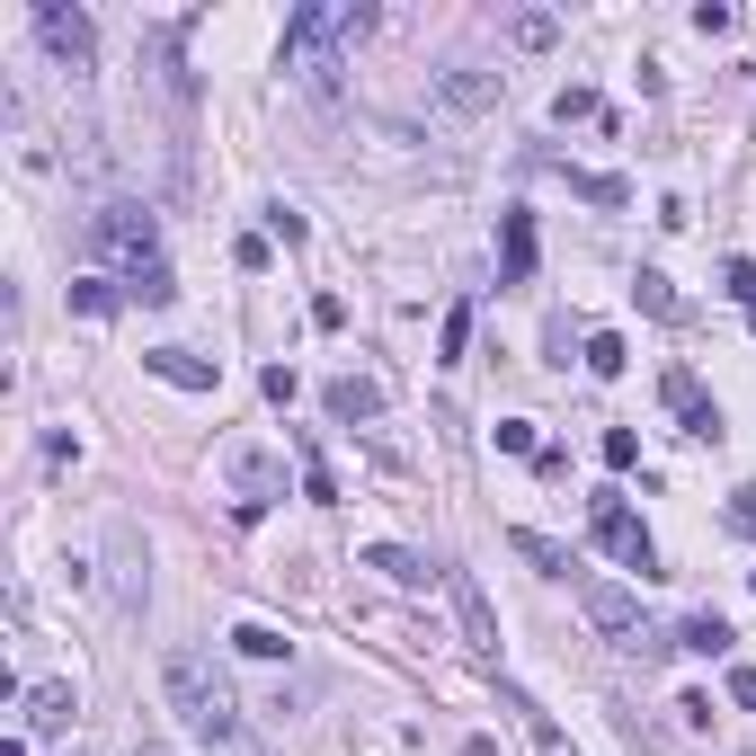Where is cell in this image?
<instances>
[{"instance_id": "4dcf8cb0", "label": "cell", "mask_w": 756, "mask_h": 756, "mask_svg": "<svg viewBox=\"0 0 756 756\" xmlns=\"http://www.w3.org/2000/svg\"><path fill=\"white\" fill-rule=\"evenodd\" d=\"M730 525H738V534H756V490H730Z\"/></svg>"}, {"instance_id": "ac0fdd59", "label": "cell", "mask_w": 756, "mask_h": 756, "mask_svg": "<svg viewBox=\"0 0 756 756\" xmlns=\"http://www.w3.org/2000/svg\"><path fill=\"white\" fill-rule=\"evenodd\" d=\"M232 650H241V659H286V632H267V624H232Z\"/></svg>"}, {"instance_id": "4fadbf2b", "label": "cell", "mask_w": 756, "mask_h": 756, "mask_svg": "<svg viewBox=\"0 0 756 756\" xmlns=\"http://www.w3.org/2000/svg\"><path fill=\"white\" fill-rule=\"evenodd\" d=\"M632 303H641L650 321H685V294L659 277V267H641V277H632Z\"/></svg>"}, {"instance_id": "f1b7e54d", "label": "cell", "mask_w": 756, "mask_h": 756, "mask_svg": "<svg viewBox=\"0 0 756 756\" xmlns=\"http://www.w3.org/2000/svg\"><path fill=\"white\" fill-rule=\"evenodd\" d=\"M553 116H561V125H579V116H596V90H561V98H553Z\"/></svg>"}, {"instance_id": "9c48e42d", "label": "cell", "mask_w": 756, "mask_h": 756, "mask_svg": "<svg viewBox=\"0 0 756 756\" xmlns=\"http://www.w3.org/2000/svg\"><path fill=\"white\" fill-rule=\"evenodd\" d=\"M232 480H241L232 516H267V499H277V463H267V454H232Z\"/></svg>"}, {"instance_id": "5b68a950", "label": "cell", "mask_w": 756, "mask_h": 756, "mask_svg": "<svg viewBox=\"0 0 756 756\" xmlns=\"http://www.w3.org/2000/svg\"><path fill=\"white\" fill-rule=\"evenodd\" d=\"M36 36H45V54L62 62V72H90V62H98V27H90V10L36 0Z\"/></svg>"}, {"instance_id": "603a6c76", "label": "cell", "mask_w": 756, "mask_h": 756, "mask_svg": "<svg viewBox=\"0 0 756 756\" xmlns=\"http://www.w3.org/2000/svg\"><path fill=\"white\" fill-rule=\"evenodd\" d=\"M72 312L107 321V312H116V286H107V277H81V286H72Z\"/></svg>"}, {"instance_id": "5bb4252c", "label": "cell", "mask_w": 756, "mask_h": 756, "mask_svg": "<svg viewBox=\"0 0 756 756\" xmlns=\"http://www.w3.org/2000/svg\"><path fill=\"white\" fill-rule=\"evenodd\" d=\"M62 721H72V685H36V695H27V730L54 738Z\"/></svg>"}, {"instance_id": "44dd1931", "label": "cell", "mask_w": 756, "mask_h": 756, "mask_svg": "<svg viewBox=\"0 0 756 756\" xmlns=\"http://www.w3.org/2000/svg\"><path fill=\"white\" fill-rule=\"evenodd\" d=\"M303 499H321V508L338 499V480H329V463H321V445H312V437H303Z\"/></svg>"}, {"instance_id": "9a60e30c", "label": "cell", "mask_w": 756, "mask_h": 756, "mask_svg": "<svg viewBox=\"0 0 756 756\" xmlns=\"http://www.w3.org/2000/svg\"><path fill=\"white\" fill-rule=\"evenodd\" d=\"M365 570H383V579H400V588H428V579H437L419 553H400V543H374V553H365Z\"/></svg>"}, {"instance_id": "7c38bea8", "label": "cell", "mask_w": 756, "mask_h": 756, "mask_svg": "<svg viewBox=\"0 0 756 756\" xmlns=\"http://www.w3.org/2000/svg\"><path fill=\"white\" fill-rule=\"evenodd\" d=\"M508 553H516V561H534L543 579H579V570H570V553H561L553 534H525V525H516V534H508Z\"/></svg>"}, {"instance_id": "d6a6232c", "label": "cell", "mask_w": 756, "mask_h": 756, "mask_svg": "<svg viewBox=\"0 0 756 756\" xmlns=\"http://www.w3.org/2000/svg\"><path fill=\"white\" fill-rule=\"evenodd\" d=\"M133 756H170V747H161V738H143V747H133Z\"/></svg>"}, {"instance_id": "8fae6325", "label": "cell", "mask_w": 756, "mask_h": 756, "mask_svg": "<svg viewBox=\"0 0 756 756\" xmlns=\"http://www.w3.org/2000/svg\"><path fill=\"white\" fill-rule=\"evenodd\" d=\"M374 409H383V383H365V374H338L329 383V419L357 428V419H374Z\"/></svg>"}, {"instance_id": "2e32d148", "label": "cell", "mask_w": 756, "mask_h": 756, "mask_svg": "<svg viewBox=\"0 0 756 756\" xmlns=\"http://www.w3.org/2000/svg\"><path fill=\"white\" fill-rule=\"evenodd\" d=\"M685 650H703V659H730V624H721V614H695V624H685Z\"/></svg>"}, {"instance_id": "8992f818", "label": "cell", "mask_w": 756, "mask_h": 756, "mask_svg": "<svg viewBox=\"0 0 756 756\" xmlns=\"http://www.w3.org/2000/svg\"><path fill=\"white\" fill-rule=\"evenodd\" d=\"M659 400H667L676 419H685V437H703V445H721V409L703 400V383H695V365H667V374H659Z\"/></svg>"}, {"instance_id": "52a82bcc", "label": "cell", "mask_w": 756, "mask_h": 756, "mask_svg": "<svg viewBox=\"0 0 756 756\" xmlns=\"http://www.w3.org/2000/svg\"><path fill=\"white\" fill-rule=\"evenodd\" d=\"M579 605H588V624H596V632H614V641H641V605H632L624 588H614V579H588V570H579Z\"/></svg>"}, {"instance_id": "d6986e66", "label": "cell", "mask_w": 756, "mask_h": 756, "mask_svg": "<svg viewBox=\"0 0 756 756\" xmlns=\"http://www.w3.org/2000/svg\"><path fill=\"white\" fill-rule=\"evenodd\" d=\"M125 294H133V303H170V294H178L170 258H161V267H143V277H125Z\"/></svg>"}, {"instance_id": "4316f807", "label": "cell", "mask_w": 756, "mask_h": 756, "mask_svg": "<svg viewBox=\"0 0 756 756\" xmlns=\"http://www.w3.org/2000/svg\"><path fill=\"white\" fill-rule=\"evenodd\" d=\"M490 445H499V454H534V419H499Z\"/></svg>"}, {"instance_id": "e0dca14e", "label": "cell", "mask_w": 756, "mask_h": 756, "mask_svg": "<svg viewBox=\"0 0 756 756\" xmlns=\"http://www.w3.org/2000/svg\"><path fill=\"white\" fill-rule=\"evenodd\" d=\"M570 187H579L588 205H632V187H624V178H605V170H570Z\"/></svg>"}, {"instance_id": "7a4b0ae2", "label": "cell", "mask_w": 756, "mask_h": 756, "mask_svg": "<svg viewBox=\"0 0 756 756\" xmlns=\"http://www.w3.org/2000/svg\"><path fill=\"white\" fill-rule=\"evenodd\" d=\"M374 27V10H294L286 19V72H312V81H329L338 72V45H357Z\"/></svg>"}, {"instance_id": "30bf717a", "label": "cell", "mask_w": 756, "mask_h": 756, "mask_svg": "<svg viewBox=\"0 0 756 756\" xmlns=\"http://www.w3.org/2000/svg\"><path fill=\"white\" fill-rule=\"evenodd\" d=\"M161 383H178V392H214V365H205V357H187V348H152L143 357Z\"/></svg>"}, {"instance_id": "6da1fadb", "label": "cell", "mask_w": 756, "mask_h": 756, "mask_svg": "<svg viewBox=\"0 0 756 756\" xmlns=\"http://www.w3.org/2000/svg\"><path fill=\"white\" fill-rule=\"evenodd\" d=\"M161 695H170V712L205 738V756H241V747H249V721H241V703H232V685L205 667L196 650H170V659H161Z\"/></svg>"}, {"instance_id": "277c9868", "label": "cell", "mask_w": 756, "mask_h": 756, "mask_svg": "<svg viewBox=\"0 0 756 756\" xmlns=\"http://www.w3.org/2000/svg\"><path fill=\"white\" fill-rule=\"evenodd\" d=\"M90 241H98L107 258H125V277L161 267V232H152V214H143V205H107V214L90 223Z\"/></svg>"}, {"instance_id": "d4e9b609", "label": "cell", "mask_w": 756, "mask_h": 756, "mask_svg": "<svg viewBox=\"0 0 756 756\" xmlns=\"http://www.w3.org/2000/svg\"><path fill=\"white\" fill-rule=\"evenodd\" d=\"M588 374H624V338H614V329L588 338Z\"/></svg>"}, {"instance_id": "3957f363", "label": "cell", "mask_w": 756, "mask_h": 756, "mask_svg": "<svg viewBox=\"0 0 756 756\" xmlns=\"http://www.w3.org/2000/svg\"><path fill=\"white\" fill-rule=\"evenodd\" d=\"M588 534H596V543H605V553L624 561L632 579H659V553H650V534H641V516H632L624 499H614V490H596V508H588Z\"/></svg>"}, {"instance_id": "484cf974", "label": "cell", "mask_w": 756, "mask_h": 756, "mask_svg": "<svg viewBox=\"0 0 756 756\" xmlns=\"http://www.w3.org/2000/svg\"><path fill=\"white\" fill-rule=\"evenodd\" d=\"M437 348H445V365H454V357H463V348H472V312H463V303H454V312H445V329H437Z\"/></svg>"}, {"instance_id": "1f68e13d", "label": "cell", "mask_w": 756, "mask_h": 756, "mask_svg": "<svg viewBox=\"0 0 756 756\" xmlns=\"http://www.w3.org/2000/svg\"><path fill=\"white\" fill-rule=\"evenodd\" d=\"M730 703H756V667H730Z\"/></svg>"}, {"instance_id": "ffe728a7", "label": "cell", "mask_w": 756, "mask_h": 756, "mask_svg": "<svg viewBox=\"0 0 756 756\" xmlns=\"http://www.w3.org/2000/svg\"><path fill=\"white\" fill-rule=\"evenodd\" d=\"M508 36H516L525 54H543V45H553V36H561V19H553V10H525V19L508 27Z\"/></svg>"}, {"instance_id": "f546056e", "label": "cell", "mask_w": 756, "mask_h": 756, "mask_svg": "<svg viewBox=\"0 0 756 756\" xmlns=\"http://www.w3.org/2000/svg\"><path fill=\"white\" fill-rule=\"evenodd\" d=\"M676 721L685 730H712V695H676Z\"/></svg>"}, {"instance_id": "83f0119b", "label": "cell", "mask_w": 756, "mask_h": 756, "mask_svg": "<svg viewBox=\"0 0 756 756\" xmlns=\"http://www.w3.org/2000/svg\"><path fill=\"white\" fill-rule=\"evenodd\" d=\"M605 463L632 472V463H641V437H632V428H605Z\"/></svg>"}, {"instance_id": "ba28073f", "label": "cell", "mask_w": 756, "mask_h": 756, "mask_svg": "<svg viewBox=\"0 0 756 756\" xmlns=\"http://www.w3.org/2000/svg\"><path fill=\"white\" fill-rule=\"evenodd\" d=\"M525 277H534V214L508 205L499 214V286H525Z\"/></svg>"}, {"instance_id": "836d02e7", "label": "cell", "mask_w": 756, "mask_h": 756, "mask_svg": "<svg viewBox=\"0 0 756 756\" xmlns=\"http://www.w3.org/2000/svg\"><path fill=\"white\" fill-rule=\"evenodd\" d=\"M747 321H756V312H747Z\"/></svg>"}, {"instance_id": "7402d4cb", "label": "cell", "mask_w": 756, "mask_h": 756, "mask_svg": "<svg viewBox=\"0 0 756 756\" xmlns=\"http://www.w3.org/2000/svg\"><path fill=\"white\" fill-rule=\"evenodd\" d=\"M445 98H454V107H490L499 81H480V72H445Z\"/></svg>"}, {"instance_id": "cb8c5ba5", "label": "cell", "mask_w": 756, "mask_h": 756, "mask_svg": "<svg viewBox=\"0 0 756 756\" xmlns=\"http://www.w3.org/2000/svg\"><path fill=\"white\" fill-rule=\"evenodd\" d=\"M721 294L756 312V258H730V267H721Z\"/></svg>"}]
</instances>
